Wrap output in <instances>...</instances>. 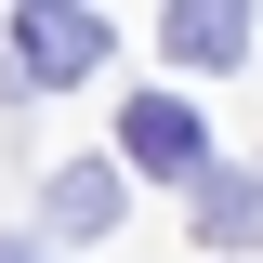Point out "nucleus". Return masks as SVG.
Instances as JSON below:
<instances>
[{"instance_id":"f257e3e1","label":"nucleus","mask_w":263,"mask_h":263,"mask_svg":"<svg viewBox=\"0 0 263 263\" xmlns=\"http://www.w3.org/2000/svg\"><path fill=\"white\" fill-rule=\"evenodd\" d=\"M13 66L53 79V92H66V79H92V66H105V13H79V0L53 13V0H27V13H13Z\"/></svg>"},{"instance_id":"f03ea898","label":"nucleus","mask_w":263,"mask_h":263,"mask_svg":"<svg viewBox=\"0 0 263 263\" xmlns=\"http://www.w3.org/2000/svg\"><path fill=\"white\" fill-rule=\"evenodd\" d=\"M119 158H145V171H211V158H197V105L145 92V105L119 119Z\"/></svg>"},{"instance_id":"7ed1b4c3","label":"nucleus","mask_w":263,"mask_h":263,"mask_svg":"<svg viewBox=\"0 0 263 263\" xmlns=\"http://www.w3.org/2000/svg\"><path fill=\"white\" fill-rule=\"evenodd\" d=\"M158 40L184 66H237V53H250V13H237V0H184V13H158Z\"/></svg>"},{"instance_id":"20e7f679","label":"nucleus","mask_w":263,"mask_h":263,"mask_svg":"<svg viewBox=\"0 0 263 263\" xmlns=\"http://www.w3.org/2000/svg\"><path fill=\"white\" fill-rule=\"evenodd\" d=\"M197 237H211V250L263 237V184H250V171H197Z\"/></svg>"},{"instance_id":"39448f33","label":"nucleus","mask_w":263,"mask_h":263,"mask_svg":"<svg viewBox=\"0 0 263 263\" xmlns=\"http://www.w3.org/2000/svg\"><path fill=\"white\" fill-rule=\"evenodd\" d=\"M53 224L66 237H105V224H119V171H105V158H66L53 171Z\"/></svg>"},{"instance_id":"423d86ee","label":"nucleus","mask_w":263,"mask_h":263,"mask_svg":"<svg viewBox=\"0 0 263 263\" xmlns=\"http://www.w3.org/2000/svg\"><path fill=\"white\" fill-rule=\"evenodd\" d=\"M0 263H40V250H27V237H0Z\"/></svg>"}]
</instances>
